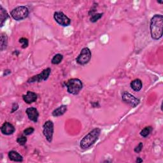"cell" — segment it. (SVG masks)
Returning <instances> with one entry per match:
<instances>
[{
    "label": "cell",
    "mask_w": 163,
    "mask_h": 163,
    "mask_svg": "<svg viewBox=\"0 0 163 163\" xmlns=\"http://www.w3.org/2000/svg\"><path fill=\"white\" fill-rule=\"evenodd\" d=\"M151 34L152 39L158 40L162 36L163 16L161 14H156L152 17L150 24Z\"/></svg>",
    "instance_id": "cell-1"
},
{
    "label": "cell",
    "mask_w": 163,
    "mask_h": 163,
    "mask_svg": "<svg viewBox=\"0 0 163 163\" xmlns=\"http://www.w3.org/2000/svg\"><path fill=\"white\" fill-rule=\"evenodd\" d=\"M101 134V129L98 127L94 128L86 135L80 141V146L82 149L85 150L93 145L98 140Z\"/></svg>",
    "instance_id": "cell-2"
},
{
    "label": "cell",
    "mask_w": 163,
    "mask_h": 163,
    "mask_svg": "<svg viewBox=\"0 0 163 163\" xmlns=\"http://www.w3.org/2000/svg\"><path fill=\"white\" fill-rule=\"evenodd\" d=\"M67 87L68 93L73 95H77L83 88V83L79 79H70L65 84Z\"/></svg>",
    "instance_id": "cell-3"
},
{
    "label": "cell",
    "mask_w": 163,
    "mask_h": 163,
    "mask_svg": "<svg viewBox=\"0 0 163 163\" xmlns=\"http://www.w3.org/2000/svg\"><path fill=\"white\" fill-rule=\"evenodd\" d=\"M29 9L26 7L19 6L13 8L11 11L10 15L14 20L19 21L27 18L29 16Z\"/></svg>",
    "instance_id": "cell-4"
},
{
    "label": "cell",
    "mask_w": 163,
    "mask_h": 163,
    "mask_svg": "<svg viewBox=\"0 0 163 163\" xmlns=\"http://www.w3.org/2000/svg\"><path fill=\"white\" fill-rule=\"evenodd\" d=\"M92 53L88 47H85L82 49L80 54L76 59V62L80 65H85L91 61Z\"/></svg>",
    "instance_id": "cell-5"
},
{
    "label": "cell",
    "mask_w": 163,
    "mask_h": 163,
    "mask_svg": "<svg viewBox=\"0 0 163 163\" xmlns=\"http://www.w3.org/2000/svg\"><path fill=\"white\" fill-rule=\"evenodd\" d=\"M51 73V69L47 68L43 70L40 73L37 74L36 75L33 76L27 80V83H35V82H41L42 81H46Z\"/></svg>",
    "instance_id": "cell-6"
},
{
    "label": "cell",
    "mask_w": 163,
    "mask_h": 163,
    "mask_svg": "<svg viewBox=\"0 0 163 163\" xmlns=\"http://www.w3.org/2000/svg\"><path fill=\"white\" fill-rule=\"evenodd\" d=\"M54 130V126L52 121H47L44 123L43 126V134L49 143H51L52 141Z\"/></svg>",
    "instance_id": "cell-7"
},
{
    "label": "cell",
    "mask_w": 163,
    "mask_h": 163,
    "mask_svg": "<svg viewBox=\"0 0 163 163\" xmlns=\"http://www.w3.org/2000/svg\"><path fill=\"white\" fill-rule=\"evenodd\" d=\"M54 19L59 25L63 27L70 26L71 22V19L62 12H55L54 14Z\"/></svg>",
    "instance_id": "cell-8"
},
{
    "label": "cell",
    "mask_w": 163,
    "mask_h": 163,
    "mask_svg": "<svg viewBox=\"0 0 163 163\" xmlns=\"http://www.w3.org/2000/svg\"><path fill=\"white\" fill-rule=\"evenodd\" d=\"M122 99L124 102L130 105L132 108L137 107L140 103L139 99L136 98L135 96L130 94L128 92H124L122 94Z\"/></svg>",
    "instance_id": "cell-9"
},
{
    "label": "cell",
    "mask_w": 163,
    "mask_h": 163,
    "mask_svg": "<svg viewBox=\"0 0 163 163\" xmlns=\"http://www.w3.org/2000/svg\"><path fill=\"white\" fill-rule=\"evenodd\" d=\"M15 131H16V127H14V126L12 124L8 122L3 123L1 127V132L4 135H11L13 134Z\"/></svg>",
    "instance_id": "cell-10"
},
{
    "label": "cell",
    "mask_w": 163,
    "mask_h": 163,
    "mask_svg": "<svg viewBox=\"0 0 163 163\" xmlns=\"http://www.w3.org/2000/svg\"><path fill=\"white\" fill-rule=\"evenodd\" d=\"M26 113L29 120L35 123H36L38 122V117H39V112L36 108H34V107L27 108L26 110Z\"/></svg>",
    "instance_id": "cell-11"
},
{
    "label": "cell",
    "mask_w": 163,
    "mask_h": 163,
    "mask_svg": "<svg viewBox=\"0 0 163 163\" xmlns=\"http://www.w3.org/2000/svg\"><path fill=\"white\" fill-rule=\"evenodd\" d=\"M22 99L27 104H31V103L36 101L38 96L35 93L28 91L26 95L22 96Z\"/></svg>",
    "instance_id": "cell-12"
},
{
    "label": "cell",
    "mask_w": 163,
    "mask_h": 163,
    "mask_svg": "<svg viewBox=\"0 0 163 163\" xmlns=\"http://www.w3.org/2000/svg\"><path fill=\"white\" fill-rule=\"evenodd\" d=\"M8 158L12 161L21 162L23 161V157L17 152L15 151H11L8 154Z\"/></svg>",
    "instance_id": "cell-13"
},
{
    "label": "cell",
    "mask_w": 163,
    "mask_h": 163,
    "mask_svg": "<svg viewBox=\"0 0 163 163\" xmlns=\"http://www.w3.org/2000/svg\"><path fill=\"white\" fill-rule=\"evenodd\" d=\"M68 110V107L67 105H63L59 106L58 108H55L52 113V115L53 117H60L63 115H64Z\"/></svg>",
    "instance_id": "cell-14"
},
{
    "label": "cell",
    "mask_w": 163,
    "mask_h": 163,
    "mask_svg": "<svg viewBox=\"0 0 163 163\" xmlns=\"http://www.w3.org/2000/svg\"><path fill=\"white\" fill-rule=\"evenodd\" d=\"M130 86H131V88L134 91L139 92L140 91H141V89H142L143 84H142V82L140 79H137L134 80H132L131 82Z\"/></svg>",
    "instance_id": "cell-15"
},
{
    "label": "cell",
    "mask_w": 163,
    "mask_h": 163,
    "mask_svg": "<svg viewBox=\"0 0 163 163\" xmlns=\"http://www.w3.org/2000/svg\"><path fill=\"white\" fill-rule=\"evenodd\" d=\"M9 15L7 10L2 6L0 5V26L1 27L3 26L4 23L8 19Z\"/></svg>",
    "instance_id": "cell-16"
},
{
    "label": "cell",
    "mask_w": 163,
    "mask_h": 163,
    "mask_svg": "<svg viewBox=\"0 0 163 163\" xmlns=\"http://www.w3.org/2000/svg\"><path fill=\"white\" fill-rule=\"evenodd\" d=\"M8 46V36L5 33H1V41H0V47L1 51L5 50Z\"/></svg>",
    "instance_id": "cell-17"
},
{
    "label": "cell",
    "mask_w": 163,
    "mask_h": 163,
    "mask_svg": "<svg viewBox=\"0 0 163 163\" xmlns=\"http://www.w3.org/2000/svg\"><path fill=\"white\" fill-rule=\"evenodd\" d=\"M153 130V127L152 126H147L145 127L144 129H143L140 132V135L143 138H146L149 136L151 132Z\"/></svg>",
    "instance_id": "cell-18"
},
{
    "label": "cell",
    "mask_w": 163,
    "mask_h": 163,
    "mask_svg": "<svg viewBox=\"0 0 163 163\" xmlns=\"http://www.w3.org/2000/svg\"><path fill=\"white\" fill-rule=\"evenodd\" d=\"M63 59V55L62 54H57L53 57L51 63L53 65H59L61 63Z\"/></svg>",
    "instance_id": "cell-19"
},
{
    "label": "cell",
    "mask_w": 163,
    "mask_h": 163,
    "mask_svg": "<svg viewBox=\"0 0 163 163\" xmlns=\"http://www.w3.org/2000/svg\"><path fill=\"white\" fill-rule=\"evenodd\" d=\"M103 13H94V15L91 17L90 18V21L93 23L96 22L98 20H99L103 16Z\"/></svg>",
    "instance_id": "cell-20"
},
{
    "label": "cell",
    "mask_w": 163,
    "mask_h": 163,
    "mask_svg": "<svg viewBox=\"0 0 163 163\" xmlns=\"http://www.w3.org/2000/svg\"><path fill=\"white\" fill-rule=\"evenodd\" d=\"M19 43L22 44V49H26L28 46H29V41H28V39L26 38H21L19 39Z\"/></svg>",
    "instance_id": "cell-21"
},
{
    "label": "cell",
    "mask_w": 163,
    "mask_h": 163,
    "mask_svg": "<svg viewBox=\"0 0 163 163\" xmlns=\"http://www.w3.org/2000/svg\"><path fill=\"white\" fill-rule=\"evenodd\" d=\"M27 141V139L26 137L24 136H22V137H19L17 139V142L18 143V144L19 145H21V146H24L25 145V144L26 143Z\"/></svg>",
    "instance_id": "cell-22"
},
{
    "label": "cell",
    "mask_w": 163,
    "mask_h": 163,
    "mask_svg": "<svg viewBox=\"0 0 163 163\" xmlns=\"http://www.w3.org/2000/svg\"><path fill=\"white\" fill-rule=\"evenodd\" d=\"M34 131H35V129L33 127H29L26 128V129H24L23 132L26 136H29V135H31V134H33Z\"/></svg>",
    "instance_id": "cell-23"
},
{
    "label": "cell",
    "mask_w": 163,
    "mask_h": 163,
    "mask_svg": "<svg viewBox=\"0 0 163 163\" xmlns=\"http://www.w3.org/2000/svg\"><path fill=\"white\" fill-rule=\"evenodd\" d=\"M143 144L142 142H140L139 144L134 149V151L135 153H137V154H139L141 152V151H142L143 149Z\"/></svg>",
    "instance_id": "cell-24"
},
{
    "label": "cell",
    "mask_w": 163,
    "mask_h": 163,
    "mask_svg": "<svg viewBox=\"0 0 163 163\" xmlns=\"http://www.w3.org/2000/svg\"><path fill=\"white\" fill-rule=\"evenodd\" d=\"M98 7V3H94L93 6L91 7V8L90 9L89 12V15L90 16H92L94 14V13L96 12V7Z\"/></svg>",
    "instance_id": "cell-25"
},
{
    "label": "cell",
    "mask_w": 163,
    "mask_h": 163,
    "mask_svg": "<svg viewBox=\"0 0 163 163\" xmlns=\"http://www.w3.org/2000/svg\"><path fill=\"white\" fill-rule=\"evenodd\" d=\"M19 105L17 104V103H13V105H12V110H11V113H13L15 112H16L18 108H19Z\"/></svg>",
    "instance_id": "cell-26"
},
{
    "label": "cell",
    "mask_w": 163,
    "mask_h": 163,
    "mask_svg": "<svg viewBox=\"0 0 163 163\" xmlns=\"http://www.w3.org/2000/svg\"><path fill=\"white\" fill-rule=\"evenodd\" d=\"M91 105L93 107V108H99L100 107V105L99 102L96 101V102H92L91 103Z\"/></svg>",
    "instance_id": "cell-27"
},
{
    "label": "cell",
    "mask_w": 163,
    "mask_h": 163,
    "mask_svg": "<svg viewBox=\"0 0 163 163\" xmlns=\"http://www.w3.org/2000/svg\"><path fill=\"white\" fill-rule=\"evenodd\" d=\"M11 73H12L11 70H5L4 73H3V76H7V75H10Z\"/></svg>",
    "instance_id": "cell-28"
},
{
    "label": "cell",
    "mask_w": 163,
    "mask_h": 163,
    "mask_svg": "<svg viewBox=\"0 0 163 163\" xmlns=\"http://www.w3.org/2000/svg\"><path fill=\"white\" fill-rule=\"evenodd\" d=\"M143 162V159L141 157H137V160H136V162L137 163H140Z\"/></svg>",
    "instance_id": "cell-29"
},
{
    "label": "cell",
    "mask_w": 163,
    "mask_h": 163,
    "mask_svg": "<svg viewBox=\"0 0 163 163\" xmlns=\"http://www.w3.org/2000/svg\"><path fill=\"white\" fill-rule=\"evenodd\" d=\"M157 3H161V4H162V3H163V2H159V1H157Z\"/></svg>",
    "instance_id": "cell-30"
},
{
    "label": "cell",
    "mask_w": 163,
    "mask_h": 163,
    "mask_svg": "<svg viewBox=\"0 0 163 163\" xmlns=\"http://www.w3.org/2000/svg\"><path fill=\"white\" fill-rule=\"evenodd\" d=\"M111 162V161H104V162Z\"/></svg>",
    "instance_id": "cell-31"
}]
</instances>
